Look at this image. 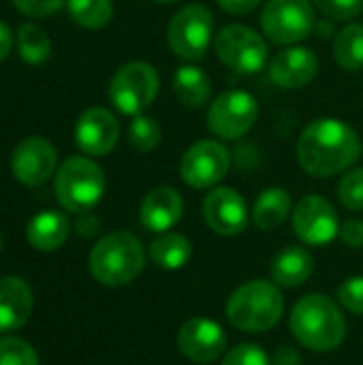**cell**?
<instances>
[{
	"label": "cell",
	"mask_w": 363,
	"mask_h": 365,
	"mask_svg": "<svg viewBox=\"0 0 363 365\" xmlns=\"http://www.w3.org/2000/svg\"><path fill=\"white\" fill-rule=\"evenodd\" d=\"M259 118V103L246 90H229L214 98L208 109V128L225 139L233 141L244 137Z\"/></svg>",
	"instance_id": "obj_10"
},
{
	"label": "cell",
	"mask_w": 363,
	"mask_h": 365,
	"mask_svg": "<svg viewBox=\"0 0 363 365\" xmlns=\"http://www.w3.org/2000/svg\"><path fill=\"white\" fill-rule=\"evenodd\" d=\"M336 62L344 71H362L363 68V24H349L342 28L334 41Z\"/></svg>",
	"instance_id": "obj_25"
},
{
	"label": "cell",
	"mask_w": 363,
	"mask_h": 365,
	"mask_svg": "<svg viewBox=\"0 0 363 365\" xmlns=\"http://www.w3.org/2000/svg\"><path fill=\"white\" fill-rule=\"evenodd\" d=\"M158 73L148 62H128L109 83V101L124 115L143 113L158 94Z\"/></svg>",
	"instance_id": "obj_6"
},
{
	"label": "cell",
	"mask_w": 363,
	"mask_h": 365,
	"mask_svg": "<svg viewBox=\"0 0 363 365\" xmlns=\"http://www.w3.org/2000/svg\"><path fill=\"white\" fill-rule=\"evenodd\" d=\"M338 199L351 212L363 210V167L347 171L338 184Z\"/></svg>",
	"instance_id": "obj_29"
},
{
	"label": "cell",
	"mask_w": 363,
	"mask_h": 365,
	"mask_svg": "<svg viewBox=\"0 0 363 365\" xmlns=\"http://www.w3.org/2000/svg\"><path fill=\"white\" fill-rule=\"evenodd\" d=\"M312 267H315V261H312V255L306 248L287 246L272 261V280L278 287L293 289V287L304 284L310 278Z\"/></svg>",
	"instance_id": "obj_21"
},
{
	"label": "cell",
	"mask_w": 363,
	"mask_h": 365,
	"mask_svg": "<svg viewBox=\"0 0 363 365\" xmlns=\"http://www.w3.org/2000/svg\"><path fill=\"white\" fill-rule=\"evenodd\" d=\"M120 137V124L111 111L105 107L86 109L75 126V143L88 156L109 154Z\"/></svg>",
	"instance_id": "obj_16"
},
{
	"label": "cell",
	"mask_w": 363,
	"mask_h": 365,
	"mask_svg": "<svg viewBox=\"0 0 363 365\" xmlns=\"http://www.w3.org/2000/svg\"><path fill=\"white\" fill-rule=\"evenodd\" d=\"M156 2H163V4H169V2H178V0H156Z\"/></svg>",
	"instance_id": "obj_40"
},
{
	"label": "cell",
	"mask_w": 363,
	"mask_h": 365,
	"mask_svg": "<svg viewBox=\"0 0 363 365\" xmlns=\"http://www.w3.org/2000/svg\"><path fill=\"white\" fill-rule=\"evenodd\" d=\"M289 214H291V195L280 186L263 190L252 205V220L263 231H272L280 227L289 218Z\"/></svg>",
	"instance_id": "obj_23"
},
{
	"label": "cell",
	"mask_w": 363,
	"mask_h": 365,
	"mask_svg": "<svg viewBox=\"0 0 363 365\" xmlns=\"http://www.w3.org/2000/svg\"><path fill=\"white\" fill-rule=\"evenodd\" d=\"M261 28L276 45H295L315 30L310 0H267L261 11Z\"/></svg>",
	"instance_id": "obj_9"
},
{
	"label": "cell",
	"mask_w": 363,
	"mask_h": 365,
	"mask_svg": "<svg viewBox=\"0 0 363 365\" xmlns=\"http://www.w3.org/2000/svg\"><path fill=\"white\" fill-rule=\"evenodd\" d=\"M340 237L349 248H362L363 246V220L351 218L340 227Z\"/></svg>",
	"instance_id": "obj_35"
},
{
	"label": "cell",
	"mask_w": 363,
	"mask_h": 365,
	"mask_svg": "<svg viewBox=\"0 0 363 365\" xmlns=\"http://www.w3.org/2000/svg\"><path fill=\"white\" fill-rule=\"evenodd\" d=\"M11 45H13V36H11V28L6 24L0 21V62L9 56L11 51Z\"/></svg>",
	"instance_id": "obj_39"
},
{
	"label": "cell",
	"mask_w": 363,
	"mask_h": 365,
	"mask_svg": "<svg viewBox=\"0 0 363 365\" xmlns=\"http://www.w3.org/2000/svg\"><path fill=\"white\" fill-rule=\"evenodd\" d=\"M205 225L218 235H240L248 227V207L244 197L229 186H218L208 192L201 205Z\"/></svg>",
	"instance_id": "obj_13"
},
{
	"label": "cell",
	"mask_w": 363,
	"mask_h": 365,
	"mask_svg": "<svg viewBox=\"0 0 363 365\" xmlns=\"http://www.w3.org/2000/svg\"><path fill=\"white\" fill-rule=\"evenodd\" d=\"M17 49H19V56L24 62L41 64L51 53V41L39 26L21 24L17 30Z\"/></svg>",
	"instance_id": "obj_26"
},
{
	"label": "cell",
	"mask_w": 363,
	"mask_h": 365,
	"mask_svg": "<svg viewBox=\"0 0 363 365\" xmlns=\"http://www.w3.org/2000/svg\"><path fill=\"white\" fill-rule=\"evenodd\" d=\"M319 73V58L308 47H287L270 62V77L282 90H297L308 86Z\"/></svg>",
	"instance_id": "obj_17"
},
{
	"label": "cell",
	"mask_w": 363,
	"mask_h": 365,
	"mask_svg": "<svg viewBox=\"0 0 363 365\" xmlns=\"http://www.w3.org/2000/svg\"><path fill=\"white\" fill-rule=\"evenodd\" d=\"M220 4V9H225L227 13H233V15H244V13H250L259 6L261 0H216Z\"/></svg>",
	"instance_id": "obj_37"
},
{
	"label": "cell",
	"mask_w": 363,
	"mask_h": 365,
	"mask_svg": "<svg viewBox=\"0 0 363 365\" xmlns=\"http://www.w3.org/2000/svg\"><path fill=\"white\" fill-rule=\"evenodd\" d=\"M362 156V139L353 126L336 118L312 120L297 139V160L315 178H332L351 169Z\"/></svg>",
	"instance_id": "obj_1"
},
{
	"label": "cell",
	"mask_w": 363,
	"mask_h": 365,
	"mask_svg": "<svg viewBox=\"0 0 363 365\" xmlns=\"http://www.w3.org/2000/svg\"><path fill=\"white\" fill-rule=\"evenodd\" d=\"M71 17L83 28H103L113 17L111 0H66Z\"/></svg>",
	"instance_id": "obj_27"
},
{
	"label": "cell",
	"mask_w": 363,
	"mask_h": 365,
	"mask_svg": "<svg viewBox=\"0 0 363 365\" xmlns=\"http://www.w3.org/2000/svg\"><path fill=\"white\" fill-rule=\"evenodd\" d=\"M338 302L353 314H363V276H353L338 287Z\"/></svg>",
	"instance_id": "obj_33"
},
{
	"label": "cell",
	"mask_w": 363,
	"mask_h": 365,
	"mask_svg": "<svg viewBox=\"0 0 363 365\" xmlns=\"http://www.w3.org/2000/svg\"><path fill=\"white\" fill-rule=\"evenodd\" d=\"M71 231V222L64 214L56 212V210H47L36 214L26 229V240L32 248L41 250V252H51L58 250Z\"/></svg>",
	"instance_id": "obj_20"
},
{
	"label": "cell",
	"mask_w": 363,
	"mask_h": 365,
	"mask_svg": "<svg viewBox=\"0 0 363 365\" xmlns=\"http://www.w3.org/2000/svg\"><path fill=\"white\" fill-rule=\"evenodd\" d=\"M0 246H2V235H0Z\"/></svg>",
	"instance_id": "obj_41"
},
{
	"label": "cell",
	"mask_w": 363,
	"mask_h": 365,
	"mask_svg": "<svg viewBox=\"0 0 363 365\" xmlns=\"http://www.w3.org/2000/svg\"><path fill=\"white\" fill-rule=\"evenodd\" d=\"M289 323L297 342L317 353L338 349L347 336V321L340 306L321 293L302 297L293 306Z\"/></svg>",
	"instance_id": "obj_2"
},
{
	"label": "cell",
	"mask_w": 363,
	"mask_h": 365,
	"mask_svg": "<svg viewBox=\"0 0 363 365\" xmlns=\"http://www.w3.org/2000/svg\"><path fill=\"white\" fill-rule=\"evenodd\" d=\"M101 229V220L92 214V212H81L77 214V220H75V231L81 235V237H94Z\"/></svg>",
	"instance_id": "obj_36"
},
{
	"label": "cell",
	"mask_w": 363,
	"mask_h": 365,
	"mask_svg": "<svg viewBox=\"0 0 363 365\" xmlns=\"http://www.w3.org/2000/svg\"><path fill=\"white\" fill-rule=\"evenodd\" d=\"M231 167V154L229 150L214 139H203L193 143L180 163L182 180L197 190L212 188L225 180Z\"/></svg>",
	"instance_id": "obj_11"
},
{
	"label": "cell",
	"mask_w": 363,
	"mask_h": 365,
	"mask_svg": "<svg viewBox=\"0 0 363 365\" xmlns=\"http://www.w3.org/2000/svg\"><path fill=\"white\" fill-rule=\"evenodd\" d=\"M315 6L329 19H353L359 15L363 0H312Z\"/></svg>",
	"instance_id": "obj_32"
},
{
	"label": "cell",
	"mask_w": 363,
	"mask_h": 365,
	"mask_svg": "<svg viewBox=\"0 0 363 365\" xmlns=\"http://www.w3.org/2000/svg\"><path fill=\"white\" fill-rule=\"evenodd\" d=\"M0 365H39V357L28 342L19 338H2Z\"/></svg>",
	"instance_id": "obj_30"
},
{
	"label": "cell",
	"mask_w": 363,
	"mask_h": 365,
	"mask_svg": "<svg viewBox=\"0 0 363 365\" xmlns=\"http://www.w3.org/2000/svg\"><path fill=\"white\" fill-rule=\"evenodd\" d=\"M145 265L141 242L128 231H116L96 242L90 252V274L105 287H124L133 282Z\"/></svg>",
	"instance_id": "obj_3"
},
{
	"label": "cell",
	"mask_w": 363,
	"mask_h": 365,
	"mask_svg": "<svg viewBox=\"0 0 363 365\" xmlns=\"http://www.w3.org/2000/svg\"><path fill=\"white\" fill-rule=\"evenodd\" d=\"M336 207L321 195L304 197L293 210V231L308 246H325L340 235Z\"/></svg>",
	"instance_id": "obj_12"
},
{
	"label": "cell",
	"mask_w": 363,
	"mask_h": 365,
	"mask_svg": "<svg viewBox=\"0 0 363 365\" xmlns=\"http://www.w3.org/2000/svg\"><path fill=\"white\" fill-rule=\"evenodd\" d=\"M178 346L186 359L195 364H212L225 357L227 336L216 321L205 317H195L180 327Z\"/></svg>",
	"instance_id": "obj_14"
},
{
	"label": "cell",
	"mask_w": 363,
	"mask_h": 365,
	"mask_svg": "<svg viewBox=\"0 0 363 365\" xmlns=\"http://www.w3.org/2000/svg\"><path fill=\"white\" fill-rule=\"evenodd\" d=\"M214 17L203 4L182 6L167 26L169 49L182 60H201L212 43Z\"/></svg>",
	"instance_id": "obj_8"
},
{
	"label": "cell",
	"mask_w": 363,
	"mask_h": 365,
	"mask_svg": "<svg viewBox=\"0 0 363 365\" xmlns=\"http://www.w3.org/2000/svg\"><path fill=\"white\" fill-rule=\"evenodd\" d=\"M272 365H302V355L293 346H280L272 355Z\"/></svg>",
	"instance_id": "obj_38"
},
{
	"label": "cell",
	"mask_w": 363,
	"mask_h": 365,
	"mask_svg": "<svg viewBox=\"0 0 363 365\" xmlns=\"http://www.w3.org/2000/svg\"><path fill=\"white\" fill-rule=\"evenodd\" d=\"M56 165H58L56 148L45 137L39 135L26 137L11 156V171L26 186L45 184L56 171Z\"/></svg>",
	"instance_id": "obj_15"
},
{
	"label": "cell",
	"mask_w": 363,
	"mask_h": 365,
	"mask_svg": "<svg viewBox=\"0 0 363 365\" xmlns=\"http://www.w3.org/2000/svg\"><path fill=\"white\" fill-rule=\"evenodd\" d=\"M53 188L56 199L64 210L73 214L90 212L105 192V173L94 160L73 156L58 169Z\"/></svg>",
	"instance_id": "obj_5"
},
{
	"label": "cell",
	"mask_w": 363,
	"mask_h": 365,
	"mask_svg": "<svg viewBox=\"0 0 363 365\" xmlns=\"http://www.w3.org/2000/svg\"><path fill=\"white\" fill-rule=\"evenodd\" d=\"M285 312V297L278 284L270 280H250L233 291L227 304V317L240 331L263 334L274 329Z\"/></svg>",
	"instance_id": "obj_4"
},
{
	"label": "cell",
	"mask_w": 363,
	"mask_h": 365,
	"mask_svg": "<svg viewBox=\"0 0 363 365\" xmlns=\"http://www.w3.org/2000/svg\"><path fill=\"white\" fill-rule=\"evenodd\" d=\"M223 365H272V359L267 357V353L257 346V344H237L235 349L225 353Z\"/></svg>",
	"instance_id": "obj_31"
},
{
	"label": "cell",
	"mask_w": 363,
	"mask_h": 365,
	"mask_svg": "<svg viewBox=\"0 0 363 365\" xmlns=\"http://www.w3.org/2000/svg\"><path fill=\"white\" fill-rule=\"evenodd\" d=\"M214 49L223 64L242 75L259 73L270 58L265 38L244 24L225 26L214 38Z\"/></svg>",
	"instance_id": "obj_7"
},
{
	"label": "cell",
	"mask_w": 363,
	"mask_h": 365,
	"mask_svg": "<svg viewBox=\"0 0 363 365\" xmlns=\"http://www.w3.org/2000/svg\"><path fill=\"white\" fill-rule=\"evenodd\" d=\"M66 0H13V4L26 13V15H32V17H45V15H51L56 13Z\"/></svg>",
	"instance_id": "obj_34"
},
{
	"label": "cell",
	"mask_w": 363,
	"mask_h": 365,
	"mask_svg": "<svg viewBox=\"0 0 363 365\" xmlns=\"http://www.w3.org/2000/svg\"><path fill=\"white\" fill-rule=\"evenodd\" d=\"M173 92L186 107H203L212 96V81L199 66H178L173 75Z\"/></svg>",
	"instance_id": "obj_22"
},
{
	"label": "cell",
	"mask_w": 363,
	"mask_h": 365,
	"mask_svg": "<svg viewBox=\"0 0 363 365\" xmlns=\"http://www.w3.org/2000/svg\"><path fill=\"white\" fill-rule=\"evenodd\" d=\"M193 257V244L186 235L182 233H160L152 244H150V259L163 267V269H182L188 259Z\"/></svg>",
	"instance_id": "obj_24"
},
{
	"label": "cell",
	"mask_w": 363,
	"mask_h": 365,
	"mask_svg": "<svg viewBox=\"0 0 363 365\" xmlns=\"http://www.w3.org/2000/svg\"><path fill=\"white\" fill-rule=\"evenodd\" d=\"M160 137H163V133H160V126L154 118L139 113L131 120L128 141L137 152H152L154 148H158Z\"/></svg>",
	"instance_id": "obj_28"
},
{
	"label": "cell",
	"mask_w": 363,
	"mask_h": 365,
	"mask_svg": "<svg viewBox=\"0 0 363 365\" xmlns=\"http://www.w3.org/2000/svg\"><path fill=\"white\" fill-rule=\"evenodd\" d=\"M182 214H184L182 195L171 186H158L150 190L139 210L141 225L154 233H167L169 229H173L180 222Z\"/></svg>",
	"instance_id": "obj_18"
},
{
	"label": "cell",
	"mask_w": 363,
	"mask_h": 365,
	"mask_svg": "<svg viewBox=\"0 0 363 365\" xmlns=\"http://www.w3.org/2000/svg\"><path fill=\"white\" fill-rule=\"evenodd\" d=\"M32 312V291L15 276L0 278V334L19 329Z\"/></svg>",
	"instance_id": "obj_19"
}]
</instances>
